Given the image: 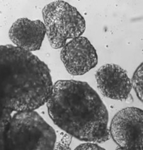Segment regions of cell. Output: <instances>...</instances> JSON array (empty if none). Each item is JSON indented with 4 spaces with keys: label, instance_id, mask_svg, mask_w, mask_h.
I'll use <instances>...</instances> for the list:
<instances>
[{
    "label": "cell",
    "instance_id": "obj_1",
    "mask_svg": "<svg viewBox=\"0 0 143 150\" xmlns=\"http://www.w3.org/2000/svg\"><path fill=\"white\" fill-rule=\"evenodd\" d=\"M52 87L50 71L37 56L11 45H0V127L13 112L43 106Z\"/></svg>",
    "mask_w": 143,
    "mask_h": 150
},
{
    "label": "cell",
    "instance_id": "obj_2",
    "mask_svg": "<svg viewBox=\"0 0 143 150\" xmlns=\"http://www.w3.org/2000/svg\"><path fill=\"white\" fill-rule=\"evenodd\" d=\"M47 105L54 124L71 136L94 143L110 139L107 108L86 82L56 81Z\"/></svg>",
    "mask_w": 143,
    "mask_h": 150
},
{
    "label": "cell",
    "instance_id": "obj_3",
    "mask_svg": "<svg viewBox=\"0 0 143 150\" xmlns=\"http://www.w3.org/2000/svg\"><path fill=\"white\" fill-rule=\"evenodd\" d=\"M55 130L35 111L14 113L0 127V150L54 149Z\"/></svg>",
    "mask_w": 143,
    "mask_h": 150
},
{
    "label": "cell",
    "instance_id": "obj_4",
    "mask_svg": "<svg viewBox=\"0 0 143 150\" xmlns=\"http://www.w3.org/2000/svg\"><path fill=\"white\" fill-rule=\"evenodd\" d=\"M44 24L50 46L63 48L67 40L76 38L85 31V21L75 7L64 1L52 2L43 10Z\"/></svg>",
    "mask_w": 143,
    "mask_h": 150
},
{
    "label": "cell",
    "instance_id": "obj_5",
    "mask_svg": "<svg viewBox=\"0 0 143 150\" xmlns=\"http://www.w3.org/2000/svg\"><path fill=\"white\" fill-rule=\"evenodd\" d=\"M143 113L141 109L124 108L112 120L109 130L112 139L122 149L142 150Z\"/></svg>",
    "mask_w": 143,
    "mask_h": 150
},
{
    "label": "cell",
    "instance_id": "obj_6",
    "mask_svg": "<svg viewBox=\"0 0 143 150\" xmlns=\"http://www.w3.org/2000/svg\"><path fill=\"white\" fill-rule=\"evenodd\" d=\"M61 61L67 72L73 76H80L96 67L98 57L95 48L84 36L71 40L62 48Z\"/></svg>",
    "mask_w": 143,
    "mask_h": 150
},
{
    "label": "cell",
    "instance_id": "obj_7",
    "mask_svg": "<svg viewBox=\"0 0 143 150\" xmlns=\"http://www.w3.org/2000/svg\"><path fill=\"white\" fill-rule=\"evenodd\" d=\"M96 81L101 93L111 99L125 100L130 96L132 85L127 71L115 64L101 67L96 74Z\"/></svg>",
    "mask_w": 143,
    "mask_h": 150
},
{
    "label": "cell",
    "instance_id": "obj_8",
    "mask_svg": "<svg viewBox=\"0 0 143 150\" xmlns=\"http://www.w3.org/2000/svg\"><path fill=\"white\" fill-rule=\"evenodd\" d=\"M8 35L16 47L31 52L40 49L46 35V29L43 22L40 20L21 18L11 26Z\"/></svg>",
    "mask_w": 143,
    "mask_h": 150
},
{
    "label": "cell",
    "instance_id": "obj_9",
    "mask_svg": "<svg viewBox=\"0 0 143 150\" xmlns=\"http://www.w3.org/2000/svg\"><path fill=\"white\" fill-rule=\"evenodd\" d=\"M142 63H141L137 69L134 73L133 77L132 78V83L134 91L136 93V95L138 97L141 102L143 100V90H142Z\"/></svg>",
    "mask_w": 143,
    "mask_h": 150
},
{
    "label": "cell",
    "instance_id": "obj_10",
    "mask_svg": "<svg viewBox=\"0 0 143 150\" xmlns=\"http://www.w3.org/2000/svg\"><path fill=\"white\" fill-rule=\"evenodd\" d=\"M75 149H104V148L100 147L99 146L95 144L94 142H86V143L81 144L79 145L78 147L75 148Z\"/></svg>",
    "mask_w": 143,
    "mask_h": 150
}]
</instances>
